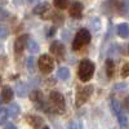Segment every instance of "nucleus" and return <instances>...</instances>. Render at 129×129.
<instances>
[{
    "label": "nucleus",
    "mask_w": 129,
    "mask_h": 129,
    "mask_svg": "<svg viewBox=\"0 0 129 129\" xmlns=\"http://www.w3.org/2000/svg\"><path fill=\"white\" fill-rule=\"evenodd\" d=\"M49 112H56V114H63L66 110V102L64 97L58 90H52L49 93Z\"/></svg>",
    "instance_id": "nucleus-1"
},
{
    "label": "nucleus",
    "mask_w": 129,
    "mask_h": 129,
    "mask_svg": "<svg viewBox=\"0 0 129 129\" xmlns=\"http://www.w3.org/2000/svg\"><path fill=\"white\" fill-rule=\"evenodd\" d=\"M94 69L95 66L90 59H83L79 63V70H78L79 79L81 81H89L94 75Z\"/></svg>",
    "instance_id": "nucleus-2"
},
{
    "label": "nucleus",
    "mask_w": 129,
    "mask_h": 129,
    "mask_svg": "<svg viewBox=\"0 0 129 129\" xmlns=\"http://www.w3.org/2000/svg\"><path fill=\"white\" fill-rule=\"evenodd\" d=\"M90 41V32L87 28H81L78 31V34L75 35L72 40V49L74 50H79L84 45H87Z\"/></svg>",
    "instance_id": "nucleus-3"
},
{
    "label": "nucleus",
    "mask_w": 129,
    "mask_h": 129,
    "mask_svg": "<svg viewBox=\"0 0 129 129\" xmlns=\"http://www.w3.org/2000/svg\"><path fill=\"white\" fill-rule=\"evenodd\" d=\"M93 85H85V87L80 88L76 93V98H75V103H76L78 107L83 106L85 102H87L89 98H90V95L93 94Z\"/></svg>",
    "instance_id": "nucleus-4"
},
{
    "label": "nucleus",
    "mask_w": 129,
    "mask_h": 129,
    "mask_svg": "<svg viewBox=\"0 0 129 129\" xmlns=\"http://www.w3.org/2000/svg\"><path fill=\"white\" fill-rule=\"evenodd\" d=\"M39 69L43 74H49L54 69V61L49 54H43L39 58Z\"/></svg>",
    "instance_id": "nucleus-5"
},
{
    "label": "nucleus",
    "mask_w": 129,
    "mask_h": 129,
    "mask_svg": "<svg viewBox=\"0 0 129 129\" xmlns=\"http://www.w3.org/2000/svg\"><path fill=\"white\" fill-rule=\"evenodd\" d=\"M49 50L53 56L56 57L57 61H62L64 58V54H66V49H64V45L62 44L61 41L58 40H54L52 41V44L49 47Z\"/></svg>",
    "instance_id": "nucleus-6"
},
{
    "label": "nucleus",
    "mask_w": 129,
    "mask_h": 129,
    "mask_svg": "<svg viewBox=\"0 0 129 129\" xmlns=\"http://www.w3.org/2000/svg\"><path fill=\"white\" fill-rule=\"evenodd\" d=\"M28 39H30L28 35H21L16 39V41H14V53L17 56L21 54V53L25 50V48L27 47Z\"/></svg>",
    "instance_id": "nucleus-7"
},
{
    "label": "nucleus",
    "mask_w": 129,
    "mask_h": 129,
    "mask_svg": "<svg viewBox=\"0 0 129 129\" xmlns=\"http://www.w3.org/2000/svg\"><path fill=\"white\" fill-rule=\"evenodd\" d=\"M69 13H70V17L74 18V19H79V18H81V16H83V5H81V3L75 2V3L70 7Z\"/></svg>",
    "instance_id": "nucleus-8"
},
{
    "label": "nucleus",
    "mask_w": 129,
    "mask_h": 129,
    "mask_svg": "<svg viewBox=\"0 0 129 129\" xmlns=\"http://www.w3.org/2000/svg\"><path fill=\"white\" fill-rule=\"evenodd\" d=\"M26 120H27V123L30 125H32L34 129H41L43 124H44V120H43L40 116H38V115H27Z\"/></svg>",
    "instance_id": "nucleus-9"
},
{
    "label": "nucleus",
    "mask_w": 129,
    "mask_h": 129,
    "mask_svg": "<svg viewBox=\"0 0 129 129\" xmlns=\"http://www.w3.org/2000/svg\"><path fill=\"white\" fill-rule=\"evenodd\" d=\"M14 97V92L13 89L8 87V85H4L2 89V102L3 103H10V101L13 100Z\"/></svg>",
    "instance_id": "nucleus-10"
},
{
    "label": "nucleus",
    "mask_w": 129,
    "mask_h": 129,
    "mask_svg": "<svg viewBox=\"0 0 129 129\" xmlns=\"http://www.w3.org/2000/svg\"><path fill=\"white\" fill-rule=\"evenodd\" d=\"M27 92H28V88H27V84L23 83V81H18L16 84V93L18 97L23 98V97L27 95Z\"/></svg>",
    "instance_id": "nucleus-11"
},
{
    "label": "nucleus",
    "mask_w": 129,
    "mask_h": 129,
    "mask_svg": "<svg viewBox=\"0 0 129 129\" xmlns=\"http://www.w3.org/2000/svg\"><path fill=\"white\" fill-rule=\"evenodd\" d=\"M32 12L35 14H39V16H44L47 12H49V4L48 3H39L32 9Z\"/></svg>",
    "instance_id": "nucleus-12"
},
{
    "label": "nucleus",
    "mask_w": 129,
    "mask_h": 129,
    "mask_svg": "<svg viewBox=\"0 0 129 129\" xmlns=\"http://www.w3.org/2000/svg\"><path fill=\"white\" fill-rule=\"evenodd\" d=\"M117 35H119L120 38L123 39H126L129 38V23H120V25H117Z\"/></svg>",
    "instance_id": "nucleus-13"
},
{
    "label": "nucleus",
    "mask_w": 129,
    "mask_h": 129,
    "mask_svg": "<svg viewBox=\"0 0 129 129\" xmlns=\"http://www.w3.org/2000/svg\"><path fill=\"white\" fill-rule=\"evenodd\" d=\"M26 67H27V71H28L30 74H34V72L36 71V61H35V58L32 57V56H30V57L27 58V61H26Z\"/></svg>",
    "instance_id": "nucleus-14"
},
{
    "label": "nucleus",
    "mask_w": 129,
    "mask_h": 129,
    "mask_svg": "<svg viewBox=\"0 0 129 129\" xmlns=\"http://www.w3.org/2000/svg\"><path fill=\"white\" fill-rule=\"evenodd\" d=\"M106 72H107V76L112 78L114 74H115V63L112 59H107L106 61Z\"/></svg>",
    "instance_id": "nucleus-15"
},
{
    "label": "nucleus",
    "mask_w": 129,
    "mask_h": 129,
    "mask_svg": "<svg viewBox=\"0 0 129 129\" xmlns=\"http://www.w3.org/2000/svg\"><path fill=\"white\" fill-rule=\"evenodd\" d=\"M57 76L61 80H67L70 78V70L67 67H59L57 70Z\"/></svg>",
    "instance_id": "nucleus-16"
},
{
    "label": "nucleus",
    "mask_w": 129,
    "mask_h": 129,
    "mask_svg": "<svg viewBox=\"0 0 129 129\" xmlns=\"http://www.w3.org/2000/svg\"><path fill=\"white\" fill-rule=\"evenodd\" d=\"M19 106L17 103H10L9 107H8V112H9V116H12V117H17L18 114H19Z\"/></svg>",
    "instance_id": "nucleus-17"
},
{
    "label": "nucleus",
    "mask_w": 129,
    "mask_h": 129,
    "mask_svg": "<svg viewBox=\"0 0 129 129\" xmlns=\"http://www.w3.org/2000/svg\"><path fill=\"white\" fill-rule=\"evenodd\" d=\"M27 49L30 50V53H38L39 52V44L34 40V39H28V43H27Z\"/></svg>",
    "instance_id": "nucleus-18"
},
{
    "label": "nucleus",
    "mask_w": 129,
    "mask_h": 129,
    "mask_svg": "<svg viewBox=\"0 0 129 129\" xmlns=\"http://www.w3.org/2000/svg\"><path fill=\"white\" fill-rule=\"evenodd\" d=\"M111 110H112V112H114L116 116L123 112L121 105L119 103V101H116V100H112V101H111Z\"/></svg>",
    "instance_id": "nucleus-19"
},
{
    "label": "nucleus",
    "mask_w": 129,
    "mask_h": 129,
    "mask_svg": "<svg viewBox=\"0 0 129 129\" xmlns=\"http://www.w3.org/2000/svg\"><path fill=\"white\" fill-rule=\"evenodd\" d=\"M54 7L61 10L66 9L69 8V0H54Z\"/></svg>",
    "instance_id": "nucleus-20"
},
{
    "label": "nucleus",
    "mask_w": 129,
    "mask_h": 129,
    "mask_svg": "<svg viewBox=\"0 0 129 129\" xmlns=\"http://www.w3.org/2000/svg\"><path fill=\"white\" fill-rule=\"evenodd\" d=\"M8 116H9L8 109H4V107H2V109H0V124H5Z\"/></svg>",
    "instance_id": "nucleus-21"
},
{
    "label": "nucleus",
    "mask_w": 129,
    "mask_h": 129,
    "mask_svg": "<svg viewBox=\"0 0 129 129\" xmlns=\"http://www.w3.org/2000/svg\"><path fill=\"white\" fill-rule=\"evenodd\" d=\"M117 120H119L120 126H124V128L128 126V117H126V115H124L123 112L117 115Z\"/></svg>",
    "instance_id": "nucleus-22"
},
{
    "label": "nucleus",
    "mask_w": 129,
    "mask_h": 129,
    "mask_svg": "<svg viewBox=\"0 0 129 129\" xmlns=\"http://www.w3.org/2000/svg\"><path fill=\"white\" fill-rule=\"evenodd\" d=\"M90 25H92V27L94 28V31H98V30L101 28V22H100V19L97 18V17H94V18L90 21Z\"/></svg>",
    "instance_id": "nucleus-23"
},
{
    "label": "nucleus",
    "mask_w": 129,
    "mask_h": 129,
    "mask_svg": "<svg viewBox=\"0 0 129 129\" xmlns=\"http://www.w3.org/2000/svg\"><path fill=\"white\" fill-rule=\"evenodd\" d=\"M129 76V63H125L121 67V78H128Z\"/></svg>",
    "instance_id": "nucleus-24"
},
{
    "label": "nucleus",
    "mask_w": 129,
    "mask_h": 129,
    "mask_svg": "<svg viewBox=\"0 0 129 129\" xmlns=\"http://www.w3.org/2000/svg\"><path fill=\"white\" fill-rule=\"evenodd\" d=\"M125 88H126V84H125V83H120V84H115V85H114V90H116V92L124 90Z\"/></svg>",
    "instance_id": "nucleus-25"
},
{
    "label": "nucleus",
    "mask_w": 129,
    "mask_h": 129,
    "mask_svg": "<svg viewBox=\"0 0 129 129\" xmlns=\"http://www.w3.org/2000/svg\"><path fill=\"white\" fill-rule=\"evenodd\" d=\"M7 35H8V32H7V27L2 26V27H0V39H5V38H7Z\"/></svg>",
    "instance_id": "nucleus-26"
},
{
    "label": "nucleus",
    "mask_w": 129,
    "mask_h": 129,
    "mask_svg": "<svg viewBox=\"0 0 129 129\" xmlns=\"http://www.w3.org/2000/svg\"><path fill=\"white\" fill-rule=\"evenodd\" d=\"M69 129H79V125H78V123L71 121V123L69 124Z\"/></svg>",
    "instance_id": "nucleus-27"
},
{
    "label": "nucleus",
    "mask_w": 129,
    "mask_h": 129,
    "mask_svg": "<svg viewBox=\"0 0 129 129\" xmlns=\"http://www.w3.org/2000/svg\"><path fill=\"white\" fill-rule=\"evenodd\" d=\"M4 129H17V126L14 124H12V123H8V124H5Z\"/></svg>",
    "instance_id": "nucleus-28"
},
{
    "label": "nucleus",
    "mask_w": 129,
    "mask_h": 129,
    "mask_svg": "<svg viewBox=\"0 0 129 129\" xmlns=\"http://www.w3.org/2000/svg\"><path fill=\"white\" fill-rule=\"evenodd\" d=\"M7 16H8V13L5 12L4 9H2V17H0V19L2 21H4V19H7Z\"/></svg>",
    "instance_id": "nucleus-29"
},
{
    "label": "nucleus",
    "mask_w": 129,
    "mask_h": 129,
    "mask_svg": "<svg viewBox=\"0 0 129 129\" xmlns=\"http://www.w3.org/2000/svg\"><path fill=\"white\" fill-rule=\"evenodd\" d=\"M54 32H56V28H54V27H49V31H48V36L54 35Z\"/></svg>",
    "instance_id": "nucleus-30"
},
{
    "label": "nucleus",
    "mask_w": 129,
    "mask_h": 129,
    "mask_svg": "<svg viewBox=\"0 0 129 129\" xmlns=\"http://www.w3.org/2000/svg\"><path fill=\"white\" fill-rule=\"evenodd\" d=\"M124 107L125 109H129V95L125 98V101H124Z\"/></svg>",
    "instance_id": "nucleus-31"
},
{
    "label": "nucleus",
    "mask_w": 129,
    "mask_h": 129,
    "mask_svg": "<svg viewBox=\"0 0 129 129\" xmlns=\"http://www.w3.org/2000/svg\"><path fill=\"white\" fill-rule=\"evenodd\" d=\"M124 8L126 9V10H129V0H124Z\"/></svg>",
    "instance_id": "nucleus-32"
},
{
    "label": "nucleus",
    "mask_w": 129,
    "mask_h": 129,
    "mask_svg": "<svg viewBox=\"0 0 129 129\" xmlns=\"http://www.w3.org/2000/svg\"><path fill=\"white\" fill-rule=\"evenodd\" d=\"M27 2H28L30 4H35V3H38V2H39V0H27ZM38 4H39V3H38Z\"/></svg>",
    "instance_id": "nucleus-33"
},
{
    "label": "nucleus",
    "mask_w": 129,
    "mask_h": 129,
    "mask_svg": "<svg viewBox=\"0 0 129 129\" xmlns=\"http://www.w3.org/2000/svg\"><path fill=\"white\" fill-rule=\"evenodd\" d=\"M43 129H49V128H48V126H44V128H43Z\"/></svg>",
    "instance_id": "nucleus-34"
}]
</instances>
